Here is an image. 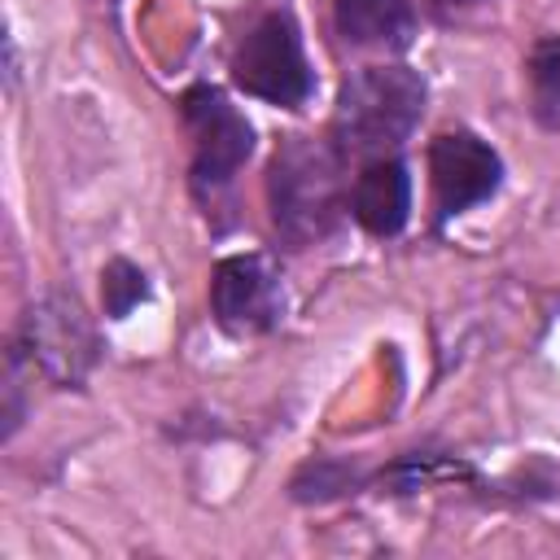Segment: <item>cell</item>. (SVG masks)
Masks as SVG:
<instances>
[{
    "label": "cell",
    "mask_w": 560,
    "mask_h": 560,
    "mask_svg": "<svg viewBox=\"0 0 560 560\" xmlns=\"http://www.w3.org/2000/svg\"><path fill=\"white\" fill-rule=\"evenodd\" d=\"M341 166L346 153L332 140L284 136L267 166V210L284 245H319L341 219Z\"/></svg>",
    "instance_id": "1"
},
{
    "label": "cell",
    "mask_w": 560,
    "mask_h": 560,
    "mask_svg": "<svg viewBox=\"0 0 560 560\" xmlns=\"http://www.w3.org/2000/svg\"><path fill=\"white\" fill-rule=\"evenodd\" d=\"M424 79L411 66H359L341 79L332 105V144L346 158L394 153L424 114Z\"/></svg>",
    "instance_id": "2"
},
{
    "label": "cell",
    "mask_w": 560,
    "mask_h": 560,
    "mask_svg": "<svg viewBox=\"0 0 560 560\" xmlns=\"http://www.w3.org/2000/svg\"><path fill=\"white\" fill-rule=\"evenodd\" d=\"M184 127L192 136V166H188V184L192 197L206 206V214L219 210V201L232 197L236 171L249 162L254 153V127L249 118L210 83H197L184 92L179 101Z\"/></svg>",
    "instance_id": "3"
},
{
    "label": "cell",
    "mask_w": 560,
    "mask_h": 560,
    "mask_svg": "<svg viewBox=\"0 0 560 560\" xmlns=\"http://www.w3.org/2000/svg\"><path fill=\"white\" fill-rule=\"evenodd\" d=\"M232 83L245 96H258L280 109H298L311 101L315 74H311L306 48H302V26L284 4L267 9L241 35V44L232 52Z\"/></svg>",
    "instance_id": "4"
},
{
    "label": "cell",
    "mask_w": 560,
    "mask_h": 560,
    "mask_svg": "<svg viewBox=\"0 0 560 560\" xmlns=\"http://www.w3.org/2000/svg\"><path fill=\"white\" fill-rule=\"evenodd\" d=\"M96 354H101V341L92 319L74 298H61V293L35 302L22 315V328L13 337V359H31V368H39L61 389H79Z\"/></svg>",
    "instance_id": "5"
},
{
    "label": "cell",
    "mask_w": 560,
    "mask_h": 560,
    "mask_svg": "<svg viewBox=\"0 0 560 560\" xmlns=\"http://www.w3.org/2000/svg\"><path fill=\"white\" fill-rule=\"evenodd\" d=\"M210 315L228 337H258L271 332L284 315V284L271 258L262 254H232L214 267L210 280Z\"/></svg>",
    "instance_id": "6"
},
{
    "label": "cell",
    "mask_w": 560,
    "mask_h": 560,
    "mask_svg": "<svg viewBox=\"0 0 560 560\" xmlns=\"http://www.w3.org/2000/svg\"><path fill=\"white\" fill-rule=\"evenodd\" d=\"M429 179H433L438 219H451L499 192L503 158L477 131H442L429 144Z\"/></svg>",
    "instance_id": "7"
},
{
    "label": "cell",
    "mask_w": 560,
    "mask_h": 560,
    "mask_svg": "<svg viewBox=\"0 0 560 560\" xmlns=\"http://www.w3.org/2000/svg\"><path fill=\"white\" fill-rule=\"evenodd\" d=\"M350 210L363 232L372 236H398L411 219V175L398 153L363 162L354 188H350Z\"/></svg>",
    "instance_id": "8"
},
{
    "label": "cell",
    "mask_w": 560,
    "mask_h": 560,
    "mask_svg": "<svg viewBox=\"0 0 560 560\" xmlns=\"http://www.w3.org/2000/svg\"><path fill=\"white\" fill-rule=\"evenodd\" d=\"M332 22L341 44L372 52H402L416 39L411 0H332Z\"/></svg>",
    "instance_id": "9"
},
{
    "label": "cell",
    "mask_w": 560,
    "mask_h": 560,
    "mask_svg": "<svg viewBox=\"0 0 560 560\" xmlns=\"http://www.w3.org/2000/svg\"><path fill=\"white\" fill-rule=\"evenodd\" d=\"M529 109L538 127L560 131V35L538 39L529 52Z\"/></svg>",
    "instance_id": "10"
},
{
    "label": "cell",
    "mask_w": 560,
    "mask_h": 560,
    "mask_svg": "<svg viewBox=\"0 0 560 560\" xmlns=\"http://www.w3.org/2000/svg\"><path fill=\"white\" fill-rule=\"evenodd\" d=\"M144 298H149V280H144V271L136 262H127V258L105 262V271H101V302H105L109 319L131 315V306H140Z\"/></svg>",
    "instance_id": "11"
},
{
    "label": "cell",
    "mask_w": 560,
    "mask_h": 560,
    "mask_svg": "<svg viewBox=\"0 0 560 560\" xmlns=\"http://www.w3.org/2000/svg\"><path fill=\"white\" fill-rule=\"evenodd\" d=\"M354 481H359V472L350 464H341V459H311L293 477V499L298 503H324V499L346 494Z\"/></svg>",
    "instance_id": "12"
},
{
    "label": "cell",
    "mask_w": 560,
    "mask_h": 560,
    "mask_svg": "<svg viewBox=\"0 0 560 560\" xmlns=\"http://www.w3.org/2000/svg\"><path fill=\"white\" fill-rule=\"evenodd\" d=\"M438 4H472V0H438Z\"/></svg>",
    "instance_id": "13"
}]
</instances>
